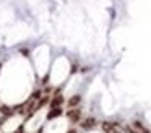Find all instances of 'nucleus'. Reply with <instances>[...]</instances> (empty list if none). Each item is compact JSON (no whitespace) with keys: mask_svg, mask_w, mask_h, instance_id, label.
<instances>
[{"mask_svg":"<svg viewBox=\"0 0 151 133\" xmlns=\"http://www.w3.org/2000/svg\"><path fill=\"white\" fill-rule=\"evenodd\" d=\"M60 114V109H55V110H52V112L49 114V119H52V117H57Z\"/></svg>","mask_w":151,"mask_h":133,"instance_id":"f257e3e1","label":"nucleus"}]
</instances>
